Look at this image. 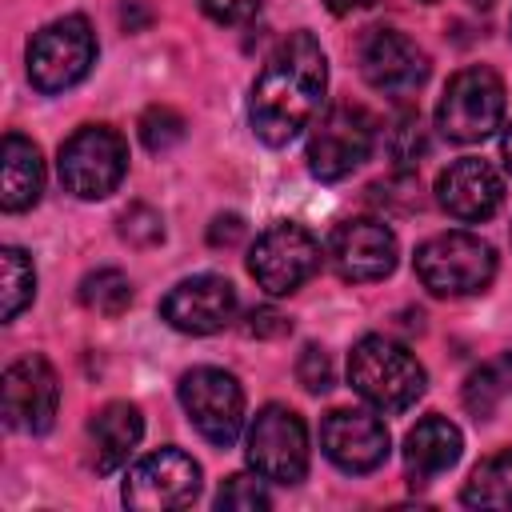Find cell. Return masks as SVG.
Here are the masks:
<instances>
[{
    "mask_svg": "<svg viewBox=\"0 0 512 512\" xmlns=\"http://www.w3.org/2000/svg\"><path fill=\"white\" fill-rule=\"evenodd\" d=\"M328 88V56L312 32H288L260 64L248 96V124L268 144L280 148L296 140L320 112Z\"/></svg>",
    "mask_w": 512,
    "mask_h": 512,
    "instance_id": "6da1fadb",
    "label": "cell"
},
{
    "mask_svg": "<svg viewBox=\"0 0 512 512\" xmlns=\"http://www.w3.org/2000/svg\"><path fill=\"white\" fill-rule=\"evenodd\" d=\"M348 384L376 412H404L424 396V364L388 336H364L348 352Z\"/></svg>",
    "mask_w": 512,
    "mask_h": 512,
    "instance_id": "7a4b0ae2",
    "label": "cell"
},
{
    "mask_svg": "<svg viewBox=\"0 0 512 512\" xmlns=\"http://www.w3.org/2000/svg\"><path fill=\"white\" fill-rule=\"evenodd\" d=\"M420 284L432 296H476L496 276V252L472 232H440L412 256Z\"/></svg>",
    "mask_w": 512,
    "mask_h": 512,
    "instance_id": "3957f363",
    "label": "cell"
},
{
    "mask_svg": "<svg viewBox=\"0 0 512 512\" xmlns=\"http://www.w3.org/2000/svg\"><path fill=\"white\" fill-rule=\"evenodd\" d=\"M56 172L72 196L104 200L108 192L120 188V180L128 172V144L108 124H84L60 144Z\"/></svg>",
    "mask_w": 512,
    "mask_h": 512,
    "instance_id": "277c9868",
    "label": "cell"
},
{
    "mask_svg": "<svg viewBox=\"0 0 512 512\" xmlns=\"http://www.w3.org/2000/svg\"><path fill=\"white\" fill-rule=\"evenodd\" d=\"M96 64V32L84 16H60L28 40V80L36 92L56 96L80 84Z\"/></svg>",
    "mask_w": 512,
    "mask_h": 512,
    "instance_id": "5b68a950",
    "label": "cell"
},
{
    "mask_svg": "<svg viewBox=\"0 0 512 512\" xmlns=\"http://www.w3.org/2000/svg\"><path fill=\"white\" fill-rule=\"evenodd\" d=\"M376 148V116L364 104H332L308 136V172L324 184L352 176Z\"/></svg>",
    "mask_w": 512,
    "mask_h": 512,
    "instance_id": "8992f818",
    "label": "cell"
},
{
    "mask_svg": "<svg viewBox=\"0 0 512 512\" xmlns=\"http://www.w3.org/2000/svg\"><path fill=\"white\" fill-rule=\"evenodd\" d=\"M500 120H504V80L484 64L460 68L436 104V128L456 144H476L492 136Z\"/></svg>",
    "mask_w": 512,
    "mask_h": 512,
    "instance_id": "52a82bcc",
    "label": "cell"
},
{
    "mask_svg": "<svg viewBox=\"0 0 512 512\" xmlns=\"http://www.w3.org/2000/svg\"><path fill=\"white\" fill-rule=\"evenodd\" d=\"M248 272L268 296H292L320 272V240L292 220H280L248 248Z\"/></svg>",
    "mask_w": 512,
    "mask_h": 512,
    "instance_id": "ba28073f",
    "label": "cell"
},
{
    "mask_svg": "<svg viewBox=\"0 0 512 512\" xmlns=\"http://www.w3.org/2000/svg\"><path fill=\"white\" fill-rule=\"evenodd\" d=\"M248 464L268 484H300L308 476V428L284 404H264L248 428Z\"/></svg>",
    "mask_w": 512,
    "mask_h": 512,
    "instance_id": "9c48e42d",
    "label": "cell"
},
{
    "mask_svg": "<svg viewBox=\"0 0 512 512\" xmlns=\"http://www.w3.org/2000/svg\"><path fill=\"white\" fill-rule=\"evenodd\" d=\"M180 404L192 420V428L216 444V448H228L240 428H244V388L232 372L224 368H212V364H200V368H188L180 376Z\"/></svg>",
    "mask_w": 512,
    "mask_h": 512,
    "instance_id": "30bf717a",
    "label": "cell"
},
{
    "mask_svg": "<svg viewBox=\"0 0 512 512\" xmlns=\"http://www.w3.org/2000/svg\"><path fill=\"white\" fill-rule=\"evenodd\" d=\"M200 496V464L180 448H160L136 460L124 476V504L140 512L188 508Z\"/></svg>",
    "mask_w": 512,
    "mask_h": 512,
    "instance_id": "8fae6325",
    "label": "cell"
},
{
    "mask_svg": "<svg viewBox=\"0 0 512 512\" xmlns=\"http://www.w3.org/2000/svg\"><path fill=\"white\" fill-rule=\"evenodd\" d=\"M396 232L376 216H352L332 228L328 236V264L348 284L384 280L396 268Z\"/></svg>",
    "mask_w": 512,
    "mask_h": 512,
    "instance_id": "7c38bea8",
    "label": "cell"
},
{
    "mask_svg": "<svg viewBox=\"0 0 512 512\" xmlns=\"http://www.w3.org/2000/svg\"><path fill=\"white\" fill-rule=\"evenodd\" d=\"M0 400H4V424L12 432L40 436L52 428L56 408H60V380L44 356H20L4 368L0 380Z\"/></svg>",
    "mask_w": 512,
    "mask_h": 512,
    "instance_id": "4fadbf2b",
    "label": "cell"
},
{
    "mask_svg": "<svg viewBox=\"0 0 512 512\" xmlns=\"http://www.w3.org/2000/svg\"><path fill=\"white\" fill-rule=\"evenodd\" d=\"M360 76L384 96H408L428 80V52L396 28H376L360 44Z\"/></svg>",
    "mask_w": 512,
    "mask_h": 512,
    "instance_id": "5bb4252c",
    "label": "cell"
},
{
    "mask_svg": "<svg viewBox=\"0 0 512 512\" xmlns=\"http://www.w3.org/2000/svg\"><path fill=\"white\" fill-rule=\"evenodd\" d=\"M160 316L176 332L212 336V332H220V328L232 324V316H236V288H232V280L212 276V272L188 276V280H180L160 300Z\"/></svg>",
    "mask_w": 512,
    "mask_h": 512,
    "instance_id": "9a60e30c",
    "label": "cell"
},
{
    "mask_svg": "<svg viewBox=\"0 0 512 512\" xmlns=\"http://www.w3.org/2000/svg\"><path fill=\"white\" fill-rule=\"evenodd\" d=\"M320 448L340 472H376L388 460V428L372 412L336 408L320 424Z\"/></svg>",
    "mask_w": 512,
    "mask_h": 512,
    "instance_id": "2e32d148",
    "label": "cell"
},
{
    "mask_svg": "<svg viewBox=\"0 0 512 512\" xmlns=\"http://www.w3.org/2000/svg\"><path fill=\"white\" fill-rule=\"evenodd\" d=\"M436 204L460 224H480L504 204V180L488 160L460 156L436 176Z\"/></svg>",
    "mask_w": 512,
    "mask_h": 512,
    "instance_id": "e0dca14e",
    "label": "cell"
},
{
    "mask_svg": "<svg viewBox=\"0 0 512 512\" xmlns=\"http://www.w3.org/2000/svg\"><path fill=\"white\" fill-rule=\"evenodd\" d=\"M464 452V436L448 416H424L416 428H408L404 436V468L412 488L428 484L432 476L448 472Z\"/></svg>",
    "mask_w": 512,
    "mask_h": 512,
    "instance_id": "ac0fdd59",
    "label": "cell"
},
{
    "mask_svg": "<svg viewBox=\"0 0 512 512\" xmlns=\"http://www.w3.org/2000/svg\"><path fill=\"white\" fill-rule=\"evenodd\" d=\"M44 192V160L40 148L20 136L8 132L0 144V208L4 212H28Z\"/></svg>",
    "mask_w": 512,
    "mask_h": 512,
    "instance_id": "d6986e66",
    "label": "cell"
},
{
    "mask_svg": "<svg viewBox=\"0 0 512 512\" xmlns=\"http://www.w3.org/2000/svg\"><path fill=\"white\" fill-rule=\"evenodd\" d=\"M88 432H92V464H96L100 476H108V472H116V468L132 456V448L140 444V436H144V416H140V408L128 404V400H112V404H104V408L92 416Z\"/></svg>",
    "mask_w": 512,
    "mask_h": 512,
    "instance_id": "ffe728a7",
    "label": "cell"
},
{
    "mask_svg": "<svg viewBox=\"0 0 512 512\" xmlns=\"http://www.w3.org/2000/svg\"><path fill=\"white\" fill-rule=\"evenodd\" d=\"M512 396V352H500L492 360H484L468 380H464V408L476 416V420H488L504 400Z\"/></svg>",
    "mask_w": 512,
    "mask_h": 512,
    "instance_id": "44dd1931",
    "label": "cell"
},
{
    "mask_svg": "<svg viewBox=\"0 0 512 512\" xmlns=\"http://www.w3.org/2000/svg\"><path fill=\"white\" fill-rule=\"evenodd\" d=\"M460 500L468 508H512V448L480 460L464 480Z\"/></svg>",
    "mask_w": 512,
    "mask_h": 512,
    "instance_id": "7402d4cb",
    "label": "cell"
},
{
    "mask_svg": "<svg viewBox=\"0 0 512 512\" xmlns=\"http://www.w3.org/2000/svg\"><path fill=\"white\" fill-rule=\"evenodd\" d=\"M36 296V268L24 248H4L0 252V316L16 320Z\"/></svg>",
    "mask_w": 512,
    "mask_h": 512,
    "instance_id": "603a6c76",
    "label": "cell"
},
{
    "mask_svg": "<svg viewBox=\"0 0 512 512\" xmlns=\"http://www.w3.org/2000/svg\"><path fill=\"white\" fill-rule=\"evenodd\" d=\"M80 304L88 312H100V316L116 320L132 304V280L120 268H96L80 280Z\"/></svg>",
    "mask_w": 512,
    "mask_h": 512,
    "instance_id": "cb8c5ba5",
    "label": "cell"
},
{
    "mask_svg": "<svg viewBox=\"0 0 512 512\" xmlns=\"http://www.w3.org/2000/svg\"><path fill=\"white\" fill-rule=\"evenodd\" d=\"M384 152H388V160L396 164V172H412V168L424 160V152H428V132H424L420 112L404 108V112L392 120V128H388V136H384Z\"/></svg>",
    "mask_w": 512,
    "mask_h": 512,
    "instance_id": "d4e9b609",
    "label": "cell"
},
{
    "mask_svg": "<svg viewBox=\"0 0 512 512\" xmlns=\"http://www.w3.org/2000/svg\"><path fill=\"white\" fill-rule=\"evenodd\" d=\"M140 144L148 148V152H168V148H176L180 140H184V132H188V124H184V116L176 112V108H168V104H152L144 116H140Z\"/></svg>",
    "mask_w": 512,
    "mask_h": 512,
    "instance_id": "484cf974",
    "label": "cell"
},
{
    "mask_svg": "<svg viewBox=\"0 0 512 512\" xmlns=\"http://www.w3.org/2000/svg\"><path fill=\"white\" fill-rule=\"evenodd\" d=\"M268 504L272 496L264 488V476H228L216 496V508H228V512H264Z\"/></svg>",
    "mask_w": 512,
    "mask_h": 512,
    "instance_id": "4316f807",
    "label": "cell"
},
{
    "mask_svg": "<svg viewBox=\"0 0 512 512\" xmlns=\"http://www.w3.org/2000/svg\"><path fill=\"white\" fill-rule=\"evenodd\" d=\"M120 236H124L132 248H152V244L164 240V220H160V212L148 208V204H128V208L120 212Z\"/></svg>",
    "mask_w": 512,
    "mask_h": 512,
    "instance_id": "83f0119b",
    "label": "cell"
},
{
    "mask_svg": "<svg viewBox=\"0 0 512 512\" xmlns=\"http://www.w3.org/2000/svg\"><path fill=\"white\" fill-rule=\"evenodd\" d=\"M372 204H384V208H396V212H416L420 208V184H416V172H392L388 180H376L368 188Z\"/></svg>",
    "mask_w": 512,
    "mask_h": 512,
    "instance_id": "f1b7e54d",
    "label": "cell"
},
{
    "mask_svg": "<svg viewBox=\"0 0 512 512\" xmlns=\"http://www.w3.org/2000/svg\"><path fill=\"white\" fill-rule=\"evenodd\" d=\"M296 380L308 392H328L332 388V360H328V352L316 348V344H308L300 352V360H296Z\"/></svg>",
    "mask_w": 512,
    "mask_h": 512,
    "instance_id": "f546056e",
    "label": "cell"
},
{
    "mask_svg": "<svg viewBox=\"0 0 512 512\" xmlns=\"http://www.w3.org/2000/svg\"><path fill=\"white\" fill-rule=\"evenodd\" d=\"M260 4L264 0H200L204 16L216 20V24H244L260 12Z\"/></svg>",
    "mask_w": 512,
    "mask_h": 512,
    "instance_id": "4dcf8cb0",
    "label": "cell"
},
{
    "mask_svg": "<svg viewBox=\"0 0 512 512\" xmlns=\"http://www.w3.org/2000/svg\"><path fill=\"white\" fill-rule=\"evenodd\" d=\"M244 332L256 336V340H276V336H288L292 332V320L280 316L276 308H252L248 320H244Z\"/></svg>",
    "mask_w": 512,
    "mask_h": 512,
    "instance_id": "1f68e13d",
    "label": "cell"
},
{
    "mask_svg": "<svg viewBox=\"0 0 512 512\" xmlns=\"http://www.w3.org/2000/svg\"><path fill=\"white\" fill-rule=\"evenodd\" d=\"M244 240V220L236 212H220L212 224H208V244L212 248H236Z\"/></svg>",
    "mask_w": 512,
    "mask_h": 512,
    "instance_id": "d6a6232c",
    "label": "cell"
},
{
    "mask_svg": "<svg viewBox=\"0 0 512 512\" xmlns=\"http://www.w3.org/2000/svg\"><path fill=\"white\" fill-rule=\"evenodd\" d=\"M368 0H324V8L328 12H336V16H344V12H356V8H364Z\"/></svg>",
    "mask_w": 512,
    "mask_h": 512,
    "instance_id": "836d02e7",
    "label": "cell"
},
{
    "mask_svg": "<svg viewBox=\"0 0 512 512\" xmlns=\"http://www.w3.org/2000/svg\"><path fill=\"white\" fill-rule=\"evenodd\" d=\"M500 160H504V168L512 172V124L500 132Z\"/></svg>",
    "mask_w": 512,
    "mask_h": 512,
    "instance_id": "e575fe53",
    "label": "cell"
},
{
    "mask_svg": "<svg viewBox=\"0 0 512 512\" xmlns=\"http://www.w3.org/2000/svg\"><path fill=\"white\" fill-rule=\"evenodd\" d=\"M468 4H476V8H488V4H492V0H468Z\"/></svg>",
    "mask_w": 512,
    "mask_h": 512,
    "instance_id": "d590c367",
    "label": "cell"
},
{
    "mask_svg": "<svg viewBox=\"0 0 512 512\" xmlns=\"http://www.w3.org/2000/svg\"><path fill=\"white\" fill-rule=\"evenodd\" d=\"M508 36H512V16H508Z\"/></svg>",
    "mask_w": 512,
    "mask_h": 512,
    "instance_id": "8d00e7d4",
    "label": "cell"
}]
</instances>
